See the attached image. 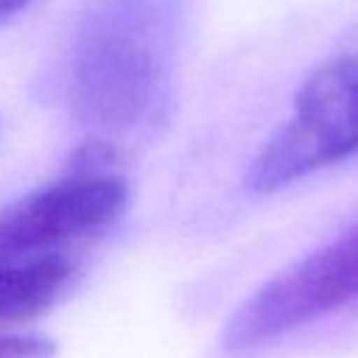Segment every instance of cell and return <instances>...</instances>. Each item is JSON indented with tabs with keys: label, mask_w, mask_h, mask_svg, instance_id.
I'll list each match as a JSON object with an SVG mask.
<instances>
[{
	"label": "cell",
	"mask_w": 358,
	"mask_h": 358,
	"mask_svg": "<svg viewBox=\"0 0 358 358\" xmlns=\"http://www.w3.org/2000/svg\"><path fill=\"white\" fill-rule=\"evenodd\" d=\"M182 0H90L67 48L64 95L92 140L117 145L162 123L179 53Z\"/></svg>",
	"instance_id": "cell-1"
},
{
	"label": "cell",
	"mask_w": 358,
	"mask_h": 358,
	"mask_svg": "<svg viewBox=\"0 0 358 358\" xmlns=\"http://www.w3.org/2000/svg\"><path fill=\"white\" fill-rule=\"evenodd\" d=\"M117 148L87 137L73 168L0 210V260L56 255L109 229L126 207Z\"/></svg>",
	"instance_id": "cell-2"
},
{
	"label": "cell",
	"mask_w": 358,
	"mask_h": 358,
	"mask_svg": "<svg viewBox=\"0 0 358 358\" xmlns=\"http://www.w3.org/2000/svg\"><path fill=\"white\" fill-rule=\"evenodd\" d=\"M358 154V53L322 62L296 90L288 117L246 168V187L274 193Z\"/></svg>",
	"instance_id": "cell-3"
},
{
	"label": "cell",
	"mask_w": 358,
	"mask_h": 358,
	"mask_svg": "<svg viewBox=\"0 0 358 358\" xmlns=\"http://www.w3.org/2000/svg\"><path fill=\"white\" fill-rule=\"evenodd\" d=\"M352 299H358V224L260 285L232 313L224 344L229 350L266 344Z\"/></svg>",
	"instance_id": "cell-4"
},
{
	"label": "cell",
	"mask_w": 358,
	"mask_h": 358,
	"mask_svg": "<svg viewBox=\"0 0 358 358\" xmlns=\"http://www.w3.org/2000/svg\"><path fill=\"white\" fill-rule=\"evenodd\" d=\"M76 263L67 252L0 260V324L42 316L73 285Z\"/></svg>",
	"instance_id": "cell-5"
},
{
	"label": "cell",
	"mask_w": 358,
	"mask_h": 358,
	"mask_svg": "<svg viewBox=\"0 0 358 358\" xmlns=\"http://www.w3.org/2000/svg\"><path fill=\"white\" fill-rule=\"evenodd\" d=\"M56 344L45 333L0 330V358H53Z\"/></svg>",
	"instance_id": "cell-6"
},
{
	"label": "cell",
	"mask_w": 358,
	"mask_h": 358,
	"mask_svg": "<svg viewBox=\"0 0 358 358\" xmlns=\"http://www.w3.org/2000/svg\"><path fill=\"white\" fill-rule=\"evenodd\" d=\"M31 0H0V25L8 22L11 17H17Z\"/></svg>",
	"instance_id": "cell-7"
}]
</instances>
